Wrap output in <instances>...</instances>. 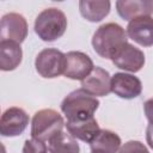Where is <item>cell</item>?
<instances>
[{
    "label": "cell",
    "instance_id": "cell-1",
    "mask_svg": "<svg viewBox=\"0 0 153 153\" xmlns=\"http://www.w3.org/2000/svg\"><path fill=\"white\" fill-rule=\"evenodd\" d=\"M128 43L127 31L117 23L100 25L92 36V47L103 59H110L117 49Z\"/></svg>",
    "mask_w": 153,
    "mask_h": 153
},
{
    "label": "cell",
    "instance_id": "cell-2",
    "mask_svg": "<svg viewBox=\"0 0 153 153\" xmlns=\"http://www.w3.org/2000/svg\"><path fill=\"white\" fill-rule=\"evenodd\" d=\"M98 106L99 100L82 88L72 91L61 102V111L67 121H81L94 117L93 115Z\"/></svg>",
    "mask_w": 153,
    "mask_h": 153
},
{
    "label": "cell",
    "instance_id": "cell-3",
    "mask_svg": "<svg viewBox=\"0 0 153 153\" xmlns=\"http://www.w3.org/2000/svg\"><path fill=\"white\" fill-rule=\"evenodd\" d=\"M33 29L42 41L54 42L63 36L67 29V17L56 7L45 8L36 17Z\"/></svg>",
    "mask_w": 153,
    "mask_h": 153
},
{
    "label": "cell",
    "instance_id": "cell-4",
    "mask_svg": "<svg viewBox=\"0 0 153 153\" xmlns=\"http://www.w3.org/2000/svg\"><path fill=\"white\" fill-rule=\"evenodd\" d=\"M62 116L54 109H42L35 112L31 121V136L39 141H49L65 127Z\"/></svg>",
    "mask_w": 153,
    "mask_h": 153
},
{
    "label": "cell",
    "instance_id": "cell-5",
    "mask_svg": "<svg viewBox=\"0 0 153 153\" xmlns=\"http://www.w3.org/2000/svg\"><path fill=\"white\" fill-rule=\"evenodd\" d=\"M35 67L41 76L47 79L56 78L65 73L66 54L55 48H45L37 54Z\"/></svg>",
    "mask_w": 153,
    "mask_h": 153
},
{
    "label": "cell",
    "instance_id": "cell-6",
    "mask_svg": "<svg viewBox=\"0 0 153 153\" xmlns=\"http://www.w3.org/2000/svg\"><path fill=\"white\" fill-rule=\"evenodd\" d=\"M27 36L26 19L16 12L6 13L1 17L0 22V38L1 41H13L22 43Z\"/></svg>",
    "mask_w": 153,
    "mask_h": 153
},
{
    "label": "cell",
    "instance_id": "cell-7",
    "mask_svg": "<svg viewBox=\"0 0 153 153\" xmlns=\"http://www.w3.org/2000/svg\"><path fill=\"white\" fill-rule=\"evenodd\" d=\"M29 115L18 106H11L4 111L0 118V134L6 137L23 134L29 124Z\"/></svg>",
    "mask_w": 153,
    "mask_h": 153
},
{
    "label": "cell",
    "instance_id": "cell-8",
    "mask_svg": "<svg viewBox=\"0 0 153 153\" xmlns=\"http://www.w3.org/2000/svg\"><path fill=\"white\" fill-rule=\"evenodd\" d=\"M111 61L120 69L136 73L145 65V54L133 44L126 43L115 51Z\"/></svg>",
    "mask_w": 153,
    "mask_h": 153
},
{
    "label": "cell",
    "instance_id": "cell-9",
    "mask_svg": "<svg viewBox=\"0 0 153 153\" xmlns=\"http://www.w3.org/2000/svg\"><path fill=\"white\" fill-rule=\"evenodd\" d=\"M93 61L82 51H68L66 54V69L63 75L72 80H84L93 71Z\"/></svg>",
    "mask_w": 153,
    "mask_h": 153
},
{
    "label": "cell",
    "instance_id": "cell-10",
    "mask_svg": "<svg viewBox=\"0 0 153 153\" xmlns=\"http://www.w3.org/2000/svg\"><path fill=\"white\" fill-rule=\"evenodd\" d=\"M111 92L123 99H133L141 94V80L128 73H115L111 76Z\"/></svg>",
    "mask_w": 153,
    "mask_h": 153
},
{
    "label": "cell",
    "instance_id": "cell-11",
    "mask_svg": "<svg viewBox=\"0 0 153 153\" xmlns=\"http://www.w3.org/2000/svg\"><path fill=\"white\" fill-rule=\"evenodd\" d=\"M81 88L93 97H104L111 92V76L102 67H94L93 71L81 80Z\"/></svg>",
    "mask_w": 153,
    "mask_h": 153
},
{
    "label": "cell",
    "instance_id": "cell-12",
    "mask_svg": "<svg viewBox=\"0 0 153 153\" xmlns=\"http://www.w3.org/2000/svg\"><path fill=\"white\" fill-rule=\"evenodd\" d=\"M127 36L142 47L153 45V18L151 16L139 17L127 25Z\"/></svg>",
    "mask_w": 153,
    "mask_h": 153
},
{
    "label": "cell",
    "instance_id": "cell-13",
    "mask_svg": "<svg viewBox=\"0 0 153 153\" xmlns=\"http://www.w3.org/2000/svg\"><path fill=\"white\" fill-rule=\"evenodd\" d=\"M116 10L124 20H133L139 17L151 16L153 13L152 0H118L116 1Z\"/></svg>",
    "mask_w": 153,
    "mask_h": 153
},
{
    "label": "cell",
    "instance_id": "cell-14",
    "mask_svg": "<svg viewBox=\"0 0 153 153\" xmlns=\"http://www.w3.org/2000/svg\"><path fill=\"white\" fill-rule=\"evenodd\" d=\"M65 126L68 134H71L74 139H79L88 143L96 137V135L100 130L99 124L94 117L81 121H67Z\"/></svg>",
    "mask_w": 153,
    "mask_h": 153
},
{
    "label": "cell",
    "instance_id": "cell-15",
    "mask_svg": "<svg viewBox=\"0 0 153 153\" xmlns=\"http://www.w3.org/2000/svg\"><path fill=\"white\" fill-rule=\"evenodd\" d=\"M23 59L20 44L13 41H0V68L4 72L16 69Z\"/></svg>",
    "mask_w": 153,
    "mask_h": 153
},
{
    "label": "cell",
    "instance_id": "cell-16",
    "mask_svg": "<svg viewBox=\"0 0 153 153\" xmlns=\"http://www.w3.org/2000/svg\"><path fill=\"white\" fill-rule=\"evenodd\" d=\"M122 146L121 137L108 129H100L90 142L91 153H117Z\"/></svg>",
    "mask_w": 153,
    "mask_h": 153
},
{
    "label": "cell",
    "instance_id": "cell-17",
    "mask_svg": "<svg viewBox=\"0 0 153 153\" xmlns=\"http://www.w3.org/2000/svg\"><path fill=\"white\" fill-rule=\"evenodd\" d=\"M111 2L108 0L102 1H91V0H80L79 11L80 14L91 23H97L103 20L110 12Z\"/></svg>",
    "mask_w": 153,
    "mask_h": 153
},
{
    "label": "cell",
    "instance_id": "cell-18",
    "mask_svg": "<svg viewBox=\"0 0 153 153\" xmlns=\"http://www.w3.org/2000/svg\"><path fill=\"white\" fill-rule=\"evenodd\" d=\"M48 149H49V153H79L80 152L76 139H74L71 134H67L65 131H61L54 135L48 141Z\"/></svg>",
    "mask_w": 153,
    "mask_h": 153
},
{
    "label": "cell",
    "instance_id": "cell-19",
    "mask_svg": "<svg viewBox=\"0 0 153 153\" xmlns=\"http://www.w3.org/2000/svg\"><path fill=\"white\" fill-rule=\"evenodd\" d=\"M22 153H48V147L43 141L31 139L24 142Z\"/></svg>",
    "mask_w": 153,
    "mask_h": 153
},
{
    "label": "cell",
    "instance_id": "cell-20",
    "mask_svg": "<svg viewBox=\"0 0 153 153\" xmlns=\"http://www.w3.org/2000/svg\"><path fill=\"white\" fill-rule=\"evenodd\" d=\"M118 153H149V152L142 142L137 140H130L121 146Z\"/></svg>",
    "mask_w": 153,
    "mask_h": 153
},
{
    "label": "cell",
    "instance_id": "cell-21",
    "mask_svg": "<svg viewBox=\"0 0 153 153\" xmlns=\"http://www.w3.org/2000/svg\"><path fill=\"white\" fill-rule=\"evenodd\" d=\"M143 111H145V115L148 122H153V98L143 103Z\"/></svg>",
    "mask_w": 153,
    "mask_h": 153
},
{
    "label": "cell",
    "instance_id": "cell-22",
    "mask_svg": "<svg viewBox=\"0 0 153 153\" xmlns=\"http://www.w3.org/2000/svg\"><path fill=\"white\" fill-rule=\"evenodd\" d=\"M146 141L148 146L153 149V122H149L146 128Z\"/></svg>",
    "mask_w": 153,
    "mask_h": 153
}]
</instances>
